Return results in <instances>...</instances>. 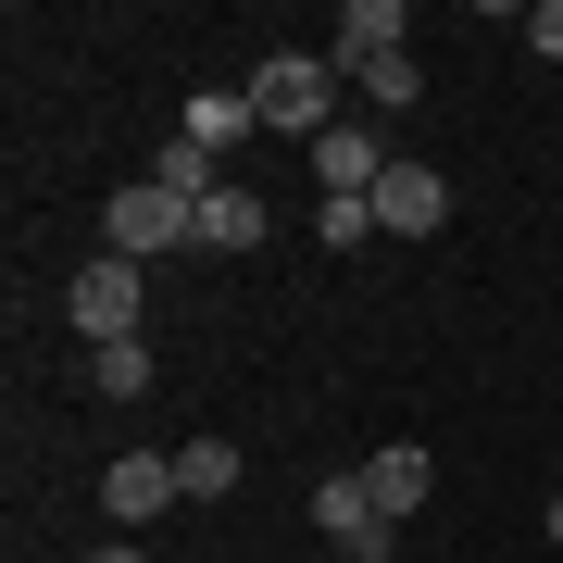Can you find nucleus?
Returning a JSON list of instances; mask_svg holds the SVG:
<instances>
[{
    "label": "nucleus",
    "instance_id": "13",
    "mask_svg": "<svg viewBox=\"0 0 563 563\" xmlns=\"http://www.w3.org/2000/svg\"><path fill=\"white\" fill-rule=\"evenodd\" d=\"M176 488H188V501H225V488H239V451H225V439H188L176 451Z\"/></svg>",
    "mask_w": 563,
    "mask_h": 563
},
{
    "label": "nucleus",
    "instance_id": "5",
    "mask_svg": "<svg viewBox=\"0 0 563 563\" xmlns=\"http://www.w3.org/2000/svg\"><path fill=\"white\" fill-rule=\"evenodd\" d=\"M188 225H201V213H188L176 188H151V176H139V188H113V251H125V263H151V251H176Z\"/></svg>",
    "mask_w": 563,
    "mask_h": 563
},
{
    "label": "nucleus",
    "instance_id": "4",
    "mask_svg": "<svg viewBox=\"0 0 563 563\" xmlns=\"http://www.w3.org/2000/svg\"><path fill=\"white\" fill-rule=\"evenodd\" d=\"M313 526L351 563H388V514H376V488H363V463H351V476H313Z\"/></svg>",
    "mask_w": 563,
    "mask_h": 563
},
{
    "label": "nucleus",
    "instance_id": "8",
    "mask_svg": "<svg viewBox=\"0 0 563 563\" xmlns=\"http://www.w3.org/2000/svg\"><path fill=\"white\" fill-rule=\"evenodd\" d=\"M388 51H401V0H351L339 38H325V63H339V76H363V63H388Z\"/></svg>",
    "mask_w": 563,
    "mask_h": 563
},
{
    "label": "nucleus",
    "instance_id": "15",
    "mask_svg": "<svg viewBox=\"0 0 563 563\" xmlns=\"http://www.w3.org/2000/svg\"><path fill=\"white\" fill-rule=\"evenodd\" d=\"M88 376H101L113 401H139V388H151V339H113V351H88Z\"/></svg>",
    "mask_w": 563,
    "mask_h": 563
},
{
    "label": "nucleus",
    "instance_id": "11",
    "mask_svg": "<svg viewBox=\"0 0 563 563\" xmlns=\"http://www.w3.org/2000/svg\"><path fill=\"white\" fill-rule=\"evenodd\" d=\"M363 488H376V514H388V526L426 514V451H376V463H363Z\"/></svg>",
    "mask_w": 563,
    "mask_h": 563
},
{
    "label": "nucleus",
    "instance_id": "10",
    "mask_svg": "<svg viewBox=\"0 0 563 563\" xmlns=\"http://www.w3.org/2000/svg\"><path fill=\"white\" fill-rule=\"evenodd\" d=\"M251 239H263V201H251L239 176H225L213 201H201V225H188V251H251Z\"/></svg>",
    "mask_w": 563,
    "mask_h": 563
},
{
    "label": "nucleus",
    "instance_id": "7",
    "mask_svg": "<svg viewBox=\"0 0 563 563\" xmlns=\"http://www.w3.org/2000/svg\"><path fill=\"white\" fill-rule=\"evenodd\" d=\"M101 501H113V526H125V539H139L163 501H188V488H176V451H125L113 476H101Z\"/></svg>",
    "mask_w": 563,
    "mask_h": 563
},
{
    "label": "nucleus",
    "instance_id": "12",
    "mask_svg": "<svg viewBox=\"0 0 563 563\" xmlns=\"http://www.w3.org/2000/svg\"><path fill=\"white\" fill-rule=\"evenodd\" d=\"M251 88H201V101H188V139H201V151H225V139H251Z\"/></svg>",
    "mask_w": 563,
    "mask_h": 563
},
{
    "label": "nucleus",
    "instance_id": "16",
    "mask_svg": "<svg viewBox=\"0 0 563 563\" xmlns=\"http://www.w3.org/2000/svg\"><path fill=\"white\" fill-rule=\"evenodd\" d=\"M376 239V201H325V251H363Z\"/></svg>",
    "mask_w": 563,
    "mask_h": 563
},
{
    "label": "nucleus",
    "instance_id": "6",
    "mask_svg": "<svg viewBox=\"0 0 563 563\" xmlns=\"http://www.w3.org/2000/svg\"><path fill=\"white\" fill-rule=\"evenodd\" d=\"M388 139H363V125H325L313 139V176H325V201H376V176H388Z\"/></svg>",
    "mask_w": 563,
    "mask_h": 563
},
{
    "label": "nucleus",
    "instance_id": "19",
    "mask_svg": "<svg viewBox=\"0 0 563 563\" xmlns=\"http://www.w3.org/2000/svg\"><path fill=\"white\" fill-rule=\"evenodd\" d=\"M551 539H563V501H551Z\"/></svg>",
    "mask_w": 563,
    "mask_h": 563
},
{
    "label": "nucleus",
    "instance_id": "1",
    "mask_svg": "<svg viewBox=\"0 0 563 563\" xmlns=\"http://www.w3.org/2000/svg\"><path fill=\"white\" fill-rule=\"evenodd\" d=\"M63 313H76V339H88V351L139 339V263H125V251H101V263H76V288H63Z\"/></svg>",
    "mask_w": 563,
    "mask_h": 563
},
{
    "label": "nucleus",
    "instance_id": "17",
    "mask_svg": "<svg viewBox=\"0 0 563 563\" xmlns=\"http://www.w3.org/2000/svg\"><path fill=\"white\" fill-rule=\"evenodd\" d=\"M526 51H539V63H563V0H539V13H526Z\"/></svg>",
    "mask_w": 563,
    "mask_h": 563
},
{
    "label": "nucleus",
    "instance_id": "3",
    "mask_svg": "<svg viewBox=\"0 0 563 563\" xmlns=\"http://www.w3.org/2000/svg\"><path fill=\"white\" fill-rule=\"evenodd\" d=\"M451 225V176L439 163H388L376 176V239H439Z\"/></svg>",
    "mask_w": 563,
    "mask_h": 563
},
{
    "label": "nucleus",
    "instance_id": "9",
    "mask_svg": "<svg viewBox=\"0 0 563 563\" xmlns=\"http://www.w3.org/2000/svg\"><path fill=\"white\" fill-rule=\"evenodd\" d=\"M151 188H176V201H188V213H201V201H213V188H225V151H201V139H188V125H176V139H163V151H151Z\"/></svg>",
    "mask_w": 563,
    "mask_h": 563
},
{
    "label": "nucleus",
    "instance_id": "14",
    "mask_svg": "<svg viewBox=\"0 0 563 563\" xmlns=\"http://www.w3.org/2000/svg\"><path fill=\"white\" fill-rule=\"evenodd\" d=\"M351 88H363V101H376V113H401V101H413V88H426V63H413V51H388V63H363V76H351Z\"/></svg>",
    "mask_w": 563,
    "mask_h": 563
},
{
    "label": "nucleus",
    "instance_id": "2",
    "mask_svg": "<svg viewBox=\"0 0 563 563\" xmlns=\"http://www.w3.org/2000/svg\"><path fill=\"white\" fill-rule=\"evenodd\" d=\"M251 113L288 125V139H325V63L313 51H263L251 63Z\"/></svg>",
    "mask_w": 563,
    "mask_h": 563
},
{
    "label": "nucleus",
    "instance_id": "18",
    "mask_svg": "<svg viewBox=\"0 0 563 563\" xmlns=\"http://www.w3.org/2000/svg\"><path fill=\"white\" fill-rule=\"evenodd\" d=\"M88 563H151V539H101V551H88Z\"/></svg>",
    "mask_w": 563,
    "mask_h": 563
}]
</instances>
